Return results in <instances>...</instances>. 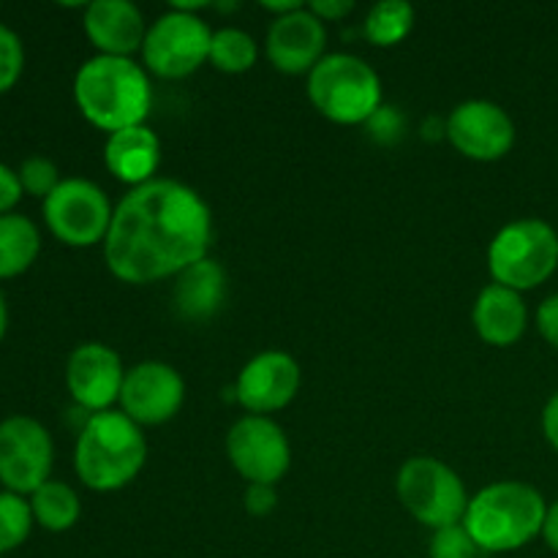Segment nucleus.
<instances>
[{
    "label": "nucleus",
    "instance_id": "f257e3e1",
    "mask_svg": "<svg viewBox=\"0 0 558 558\" xmlns=\"http://www.w3.org/2000/svg\"><path fill=\"white\" fill-rule=\"evenodd\" d=\"M213 213L191 185L156 178L118 202L104 259L118 281L156 283L207 259Z\"/></svg>",
    "mask_w": 558,
    "mask_h": 558
},
{
    "label": "nucleus",
    "instance_id": "f03ea898",
    "mask_svg": "<svg viewBox=\"0 0 558 558\" xmlns=\"http://www.w3.org/2000/svg\"><path fill=\"white\" fill-rule=\"evenodd\" d=\"M74 101L96 129L109 134L131 125H145L153 104L150 76L145 65L131 58L96 54L76 71Z\"/></svg>",
    "mask_w": 558,
    "mask_h": 558
},
{
    "label": "nucleus",
    "instance_id": "7ed1b4c3",
    "mask_svg": "<svg viewBox=\"0 0 558 558\" xmlns=\"http://www.w3.org/2000/svg\"><path fill=\"white\" fill-rule=\"evenodd\" d=\"M147 461V439L123 412L90 414L76 436V477L98 494H112L134 483Z\"/></svg>",
    "mask_w": 558,
    "mask_h": 558
},
{
    "label": "nucleus",
    "instance_id": "20e7f679",
    "mask_svg": "<svg viewBox=\"0 0 558 558\" xmlns=\"http://www.w3.org/2000/svg\"><path fill=\"white\" fill-rule=\"evenodd\" d=\"M543 494L526 483L501 480L469 499L463 526L483 554H512L543 534Z\"/></svg>",
    "mask_w": 558,
    "mask_h": 558
},
{
    "label": "nucleus",
    "instance_id": "39448f33",
    "mask_svg": "<svg viewBox=\"0 0 558 558\" xmlns=\"http://www.w3.org/2000/svg\"><path fill=\"white\" fill-rule=\"evenodd\" d=\"M308 98L332 123H368L381 109V80L357 54L332 52L308 74Z\"/></svg>",
    "mask_w": 558,
    "mask_h": 558
},
{
    "label": "nucleus",
    "instance_id": "423d86ee",
    "mask_svg": "<svg viewBox=\"0 0 558 558\" xmlns=\"http://www.w3.org/2000/svg\"><path fill=\"white\" fill-rule=\"evenodd\" d=\"M558 267V234L539 218H518L496 232L488 245L494 283L529 292L548 281Z\"/></svg>",
    "mask_w": 558,
    "mask_h": 558
},
{
    "label": "nucleus",
    "instance_id": "0eeeda50",
    "mask_svg": "<svg viewBox=\"0 0 558 558\" xmlns=\"http://www.w3.org/2000/svg\"><path fill=\"white\" fill-rule=\"evenodd\" d=\"M398 499L403 510L428 529H445L463 523L469 507V494L456 469L439 458H409L396 480Z\"/></svg>",
    "mask_w": 558,
    "mask_h": 558
},
{
    "label": "nucleus",
    "instance_id": "6e6552de",
    "mask_svg": "<svg viewBox=\"0 0 558 558\" xmlns=\"http://www.w3.org/2000/svg\"><path fill=\"white\" fill-rule=\"evenodd\" d=\"M213 31L199 14L169 9L147 27L142 44L145 71L161 80H183L210 63Z\"/></svg>",
    "mask_w": 558,
    "mask_h": 558
},
{
    "label": "nucleus",
    "instance_id": "1a4fd4ad",
    "mask_svg": "<svg viewBox=\"0 0 558 558\" xmlns=\"http://www.w3.org/2000/svg\"><path fill=\"white\" fill-rule=\"evenodd\" d=\"M114 207L96 183L85 178H63L44 199V221L65 245L87 248L107 240Z\"/></svg>",
    "mask_w": 558,
    "mask_h": 558
},
{
    "label": "nucleus",
    "instance_id": "9d476101",
    "mask_svg": "<svg viewBox=\"0 0 558 558\" xmlns=\"http://www.w3.org/2000/svg\"><path fill=\"white\" fill-rule=\"evenodd\" d=\"M227 456L248 485H278L292 466V447L283 428L259 414H245L229 428Z\"/></svg>",
    "mask_w": 558,
    "mask_h": 558
},
{
    "label": "nucleus",
    "instance_id": "9b49d317",
    "mask_svg": "<svg viewBox=\"0 0 558 558\" xmlns=\"http://www.w3.org/2000/svg\"><path fill=\"white\" fill-rule=\"evenodd\" d=\"M52 436L38 420L14 414L0 423V483L11 494H36L52 472Z\"/></svg>",
    "mask_w": 558,
    "mask_h": 558
},
{
    "label": "nucleus",
    "instance_id": "f8f14e48",
    "mask_svg": "<svg viewBox=\"0 0 558 558\" xmlns=\"http://www.w3.org/2000/svg\"><path fill=\"white\" fill-rule=\"evenodd\" d=\"M445 136L472 161H499L515 145V123L499 104L472 98L452 109L445 123Z\"/></svg>",
    "mask_w": 558,
    "mask_h": 558
},
{
    "label": "nucleus",
    "instance_id": "ddd939ff",
    "mask_svg": "<svg viewBox=\"0 0 558 558\" xmlns=\"http://www.w3.org/2000/svg\"><path fill=\"white\" fill-rule=\"evenodd\" d=\"M185 401V381L172 365L147 360L125 371L120 390V412L134 420L140 428L163 425L180 412Z\"/></svg>",
    "mask_w": 558,
    "mask_h": 558
},
{
    "label": "nucleus",
    "instance_id": "4468645a",
    "mask_svg": "<svg viewBox=\"0 0 558 558\" xmlns=\"http://www.w3.org/2000/svg\"><path fill=\"white\" fill-rule=\"evenodd\" d=\"M300 385H303V371L298 360L281 349H267L251 357L240 371L234 381V396L245 412L267 417L287 409L300 392Z\"/></svg>",
    "mask_w": 558,
    "mask_h": 558
},
{
    "label": "nucleus",
    "instance_id": "2eb2a0df",
    "mask_svg": "<svg viewBox=\"0 0 558 558\" xmlns=\"http://www.w3.org/2000/svg\"><path fill=\"white\" fill-rule=\"evenodd\" d=\"M125 368L120 354L107 343H82L69 354L65 363V387L76 407L87 414L109 412L114 401H120Z\"/></svg>",
    "mask_w": 558,
    "mask_h": 558
},
{
    "label": "nucleus",
    "instance_id": "dca6fc26",
    "mask_svg": "<svg viewBox=\"0 0 558 558\" xmlns=\"http://www.w3.org/2000/svg\"><path fill=\"white\" fill-rule=\"evenodd\" d=\"M327 27L308 5L292 14L276 16L267 31V58L281 74H311L314 65L325 58Z\"/></svg>",
    "mask_w": 558,
    "mask_h": 558
},
{
    "label": "nucleus",
    "instance_id": "f3484780",
    "mask_svg": "<svg viewBox=\"0 0 558 558\" xmlns=\"http://www.w3.org/2000/svg\"><path fill=\"white\" fill-rule=\"evenodd\" d=\"M85 33L98 54L131 58L142 52L147 25L131 0H93L85 5Z\"/></svg>",
    "mask_w": 558,
    "mask_h": 558
},
{
    "label": "nucleus",
    "instance_id": "a211bd4d",
    "mask_svg": "<svg viewBox=\"0 0 558 558\" xmlns=\"http://www.w3.org/2000/svg\"><path fill=\"white\" fill-rule=\"evenodd\" d=\"M529 311L521 292L501 283H490L477 294L472 308V325L490 347H512L526 332Z\"/></svg>",
    "mask_w": 558,
    "mask_h": 558
},
{
    "label": "nucleus",
    "instance_id": "6ab92c4d",
    "mask_svg": "<svg viewBox=\"0 0 558 558\" xmlns=\"http://www.w3.org/2000/svg\"><path fill=\"white\" fill-rule=\"evenodd\" d=\"M104 163L109 172L129 185H145L156 180L158 163H161V142L147 125H131V129L114 131L104 145Z\"/></svg>",
    "mask_w": 558,
    "mask_h": 558
},
{
    "label": "nucleus",
    "instance_id": "aec40b11",
    "mask_svg": "<svg viewBox=\"0 0 558 558\" xmlns=\"http://www.w3.org/2000/svg\"><path fill=\"white\" fill-rule=\"evenodd\" d=\"M227 300V272L216 259H202L174 276L172 305L183 319L207 322Z\"/></svg>",
    "mask_w": 558,
    "mask_h": 558
},
{
    "label": "nucleus",
    "instance_id": "412c9836",
    "mask_svg": "<svg viewBox=\"0 0 558 558\" xmlns=\"http://www.w3.org/2000/svg\"><path fill=\"white\" fill-rule=\"evenodd\" d=\"M41 251L38 227L22 213L0 216V278H14L36 262Z\"/></svg>",
    "mask_w": 558,
    "mask_h": 558
},
{
    "label": "nucleus",
    "instance_id": "4be33fe9",
    "mask_svg": "<svg viewBox=\"0 0 558 558\" xmlns=\"http://www.w3.org/2000/svg\"><path fill=\"white\" fill-rule=\"evenodd\" d=\"M33 521L47 532H69L82 515L80 496L60 480H47L36 494H31Z\"/></svg>",
    "mask_w": 558,
    "mask_h": 558
},
{
    "label": "nucleus",
    "instance_id": "5701e85b",
    "mask_svg": "<svg viewBox=\"0 0 558 558\" xmlns=\"http://www.w3.org/2000/svg\"><path fill=\"white\" fill-rule=\"evenodd\" d=\"M414 27V9L407 0H379L368 9L363 33L376 47H392L403 41Z\"/></svg>",
    "mask_w": 558,
    "mask_h": 558
},
{
    "label": "nucleus",
    "instance_id": "b1692460",
    "mask_svg": "<svg viewBox=\"0 0 558 558\" xmlns=\"http://www.w3.org/2000/svg\"><path fill=\"white\" fill-rule=\"evenodd\" d=\"M259 58V47L251 33L240 31V27H221L213 31L210 41V63L223 74H245L256 65Z\"/></svg>",
    "mask_w": 558,
    "mask_h": 558
},
{
    "label": "nucleus",
    "instance_id": "393cba45",
    "mask_svg": "<svg viewBox=\"0 0 558 558\" xmlns=\"http://www.w3.org/2000/svg\"><path fill=\"white\" fill-rule=\"evenodd\" d=\"M31 501L11 490H0V554L20 548L33 529Z\"/></svg>",
    "mask_w": 558,
    "mask_h": 558
},
{
    "label": "nucleus",
    "instance_id": "a878e982",
    "mask_svg": "<svg viewBox=\"0 0 558 558\" xmlns=\"http://www.w3.org/2000/svg\"><path fill=\"white\" fill-rule=\"evenodd\" d=\"M483 550L472 539L463 523L436 529L428 543V558H480Z\"/></svg>",
    "mask_w": 558,
    "mask_h": 558
},
{
    "label": "nucleus",
    "instance_id": "bb28decb",
    "mask_svg": "<svg viewBox=\"0 0 558 558\" xmlns=\"http://www.w3.org/2000/svg\"><path fill=\"white\" fill-rule=\"evenodd\" d=\"M16 174H20L22 191H27V194L33 196H41V199H47V196L60 185L58 167H54V161H49V158L44 156L25 158L22 167L16 169Z\"/></svg>",
    "mask_w": 558,
    "mask_h": 558
},
{
    "label": "nucleus",
    "instance_id": "cd10ccee",
    "mask_svg": "<svg viewBox=\"0 0 558 558\" xmlns=\"http://www.w3.org/2000/svg\"><path fill=\"white\" fill-rule=\"evenodd\" d=\"M22 65H25V49H22V38L11 31L9 25L0 22V93L14 87L20 80Z\"/></svg>",
    "mask_w": 558,
    "mask_h": 558
},
{
    "label": "nucleus",
    "instance_id": "c85d7f7f",
    "mask_svg": "<svg viewBox=\"0 0 558 558\" xmlns=\"http://www.w3.org/2000/svg\"><path fill=\"white\" fill-rule=\"evenodd\" d=\"M276 505H278L276 485L254 483L248 485V490H245V510H248L254 518L270 515V512L276 510Z\"/></svg>",
    "mask_w": 558,
    "mask_h": 558
},
{
    "label": "nucleus",
    "instance_id": "c756f323",
    "mask_svg": "<svg viewBox=\"0 0 558 558\" xmlns=\"http://www.w3.org/2000/svg\"><path fill=\"white\" fill-rule=\"evenodd\" d=\"M22 183H20V174L14 172L11 167L0 163V216L11 213V207L22 199Z\"/></svg>",
    "mask_w": 558,
    "mask_h": 558
},
{
    "label": "nucleus",
    "instance_id": "7c9ffc66",
    "mask_svg": "<svg viewBox=\"0 0 558 558\" xmlns=\"http://www.w3.org/2000/svg\"><path fill=\"white\" fill-rule=\"evenodd\" d=\"M537 327L539 336L550 343V347L558 349V294H550L537 311Z\"/></svg>",
    "mask_w": 558,
    "mask_h": 558
},
{
    "label": "nucleus",
    "instance_id": "2f4dec72",
    "mask_svg": "<svg viewBox=\"0 0 558 558\" xmlns=\"http://www.w3.org/2000/svg\"><path fill=\"white\" fill-rule=\"evenodd\" d=\"M308 11L319 16L322 22H338L352 14L354 3L352 0H314V3H308Z\"/></svg>",
    "mask_w": 558,
    "mask_h": 558
},
{
    "label": "nucleus",
    "instance_id": "473e14b6",
    "mask_svg": "<svg viewBox=\"0 0 558 558\" xmlns=\"http://www.w3.org/2000/svg\"><path fill=\"white\" fill-rule=\"evenodd\" d=\"M543 434H545V439H548V445L558 452V390L550 396V401L545 403Z\"/></svg>",
    "mask_w": 558,
    "mask_h": 558
},
{
    "label": "nucleus",
    "instance_id": "72a5a7b5",
    "mask_svg": "<svg viewBox=\"0 0 558 558\" xmlns=\"http://www.w3.org/2000/svg\"><path fill=\"white\" fill-rule=\"evenodd\" d=\"M543 537H545V543H548V548L558 554V501H554V505L548 507V512H545Z\"/></svg>",
    "mask_w": 558,
    "mask_h": 558
},
{
    "label": "nucleus",
    "instance_id": "f704fd0d",
    "mask_svg": "<svg viewBox=\"0 0 558 558\" xmlns=\"http://www.w3.org/2000/svg\"><path fill=\"white\" fill-rule=\"evenodd\" d=\"M262 9L272 11V14L283 16V14H292V11L303 9V3H298V0H287V3H276V0H267V3H262Z\"/></svg>",
    "mask_w": 558,
    "mask_h": 558
},
{
    "label": "nucleus",
    "instance_id": "c9c22d12",
    "mask_svg": "<svg viewBox=\"0 0 558 558\" xmlns=\"http://www.w3.org/2000/svg\"><path fill=\"white\" fill-rule=\"evenodd\" d=\"M5 327H9V308H5V298L3 292H0V341H3L5 336Z\"/></svg>",
    "mask_w": 558,
    "mask_h": 558
}]
</instances>
